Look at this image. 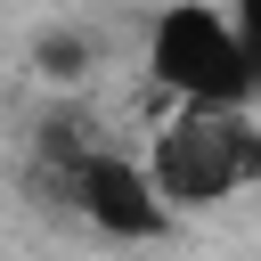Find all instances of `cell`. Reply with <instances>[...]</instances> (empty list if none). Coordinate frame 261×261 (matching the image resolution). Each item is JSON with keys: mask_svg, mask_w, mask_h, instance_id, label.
<instances>
[{"mask_svg": "<svg viewBox=\"0 0 261 261\" xmlns=\"http://www.w3.org/2000/svg\"><path fill=\"white\" fill-rule=\"evenodd\" d=\"M147 73L179 106H253V90H261V57H253L237 8H220V0H171L147 24Z\"/></svg>", "mask_w": 261, "mask_h": 261, "instance_id": "6da1fadb", "label": "cell"}, {"mask_svg": "<svg viewBox=\"0 0 261 261\" xmlns=\"http://www.w3.org/2000/svg\"><path fill=\"white\" fill-rule=\"evenodd\" d=\"M147 163H155V179L179 212H212L245 179H261V130L245 122V106H179L155 130Z\"/></svg>", "mask_w": 261, "mask_h": 261, "instance_id": "7a4b0ae2", "label": "cell"}, {"mask_svg": "<svg viewBox=\"0 0 261 261\" xmlns=\"http://www.w3.org/2000/svg\"><path fill=\"white\" fill-rule=\"evenodd\" d=\"M65 196H73V212H82L98 237H114V245H155V237H171V220H179V204L163 196L155 163H130V155H82V163L65 171Z\"/></svg>", "mask_w": 261, "mask_h": 261, "instance_id": "3957f363", "label": "cell"}, {"mask_svg": "<svg viewBox=\"0 0 261 261\" xmlns=\"http://www.w3.org/2000/svg\"><path fill=\"white\" fill-rule=\"evenodd\" d=\"M82 65H90V49H82L73 33H49V41H41V73H49V82H73Z\"/></svg>", "mask_w": 261, "mask_h": 261, "instance_id": "277c9868", "label": "cell"}, {"mask_svg": "<svg viewBox=\"0 0 261 261\" xmlns=\"http://www.w3.org/2000/svg\"><path fill=\"white\" fill-rule=\"evenodd\" d=\"M237 24H245V41H253V57H261V0H237Z\"/></svg>", "mask_w": 261, "mask_h": 261, "instance_id": "5b68a950", "label": "cell"}]
</instances>
